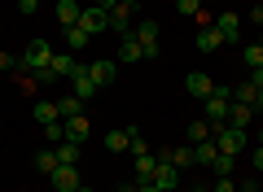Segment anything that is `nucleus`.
Listing matches in <instances>:
<instances>
[{"label":"nucleus","instance_id":"11","mask_svg":"<svg viewBox=\"0 0 263 192\" xmlns=\"http://www.w3.org/2000/svg\"><path fill=\"white\" fill-rule=\"evenodd\" d=\"M132 136H136V127L105 131V148H110V153H127V148H132Z\"/></svg>","mask_w":263,"mask_h":192},{"label":"nucleus","instance_id":"1","mask_svg":"<svg viewBox=\"0 0 263 192\" xmlns=\"http://www.w3.org/2000/svg\"><path fill=\"white\" fill-rule=\"evenodd\" d=\"M48 61H53V44L48 39H31L27 53L18 57V70H48Z\"/></svg>","mask_w":263,"mask_h":192},{"label":"nucleus","instance_id":"18","mask_svg":"<svg viewBox=\"0 0 263 192\" xmlns=\"http://www.w3.org/2000/svg\"><path fill=\"white\" fill-rule=\"evenodd\" d=\"M57 148V162L62 166H79V157H84V148L75 144V140H62V144H53Z\"/></svg>","mask_w":263,"mask_h":192},{"label":"nucleus","instance_id":"30","mask_svg":"<svg viewBox=\"0 0 263 192\" xmlns=\"http://www.w3.org/2000/svg\"><path fill=\"white\" fill-rule=\"evenodd\" d=\"M233 166H237V157H224V153H219V162L211 166V170H215V179H219V175H233Z\"/></svg>","mask_w":263,"mask_h":192},{"label":"nucleus","instance_id":"19","mask_svg":"<svg viewBox=\"0 0 263 192\" xmlns=\"http://www.w3.org/2000/svg\"><path fill=\"white\" fill-rule=\"evenodd\" d=\"M119 61H127V66H136V61H145V53H141V44H136V35H127V39H119Z\"/></svg>","mask_w":263,"mask_h":192},{"label":"nucleus","instance_id":"16","mask_svg":"<svg viewBox=\"0 0 263 192\" xmlns=\"http://www.w3.org/2000/svg\"><path fill=\"white\" fill-rule=\"evenodd\" d=\"M75 57L70 53H53V61H48V70H53V79H70V74H75Z\"/></svg>","mask_w":263,"mask_h":192},{"label":"nucleus","instance_id":"22","mask_svg":"<svg viewBox=\"0 0 263 192\" xmlns=\"http://www.w3.org/2000/svg\"><path fill=\"white\" fill-rule=\"evenodd\" d=\"M162 162H171L180 170V166H193V144H180V148H167L162 153Z\"/></svg>","mask_w":263,"mask_h":192},{"label":"nucleus","instance_id":"13","mask_svg":"<svg viewBox=\"0 0 263 192\" xmlns=\"http://www.w3.org/2000/svg\"><path fill=\"white\" fill-rule=\"evenodd\" d=\"M114 74H119V61H92V66H88V79H92L97 88L114 83Z\"/></svg>","mask_w":263,"mask_h":192},{"label":"nucleus","instance_id":"23","mask_svg":"<svg viewBox=\"0 0 263 192\" xmlns=\"http://www.w3.org/2000/svg\"><path fill=\"white\" fill-rule=\"evenodd\" d=\"M154 166H158V157H154L149 148H145V153H136V179H141V183H149Z\"/></svg>","mask_w":263,"mask_h":192},{"label":"nucleus","instance_id":"3","mask_svg":"<svg viewBox=\"0 0 263 192\" xmlns=\"http://www.w3.org/2000/svg\"><path fill=\"white\" fill-rule=\"evenodd\" d=\"M228 110H233V92L215 83V92L206 96V122H228Z\"/></svg>","mask_w":263,"mask_h":192},{"label":"nucleus","instance_id":"27","mask_svg":"<svg viewBox=\"0 0 263 192\" xmlns=\"http://www.w3.org/2000/svg\"><path fill=\"white\" fill-rule=\"evenodd\" d=\"M233 101H241V105H254V110H259V88H254V83H241V88L233 92Z\"/></svg>","mask_w":263,"mask_h":192},{"label":"nucleus","instance_id":"44","mask_svg":"<svg viewBox=\"0 0 263 192\" xmlns=\"http://www.w3.org/2000/svg\"><path fill=\"white\" fill-rule=\"evenodd\" d=\"M259 144H263V131H259Z\"/></svg>","mask_w":263,"mask_h":192},{"label":"nucleus","instance_id":"40","mask_svg":"<svg viewBox=\"0 0 263 192\" xmlns=\"http://www.w3.org/2000/svg\"><path fill=\"white\" fill-rule=\"evenodd\" d=\"M237 192H254V183H237Z\"/></svg>","mask_w":263,"mask_h":192},{"label":"nucleus","instance_id":"41","mask_svg":"<svg viewBox=\"0 0 263 192\" xmlns=\"http://www.w3.org/2000/svg\"><path fill=\"white\" fill-rule=\"evenodd\" d=\"M119 5H127V9H136V5H141V0H119Z\"/></svg>","mask_w":263,"mask_h":192},{"label":"nucleus","instance_id":"42","mask_svg":"<svg viewBox=\"0 0 263 192\" xmlns=\"http://www.w3.org/2000/svg\"><path fill=\"white\" fill-rule=\"evenodd\" d=\"M92 5H101V9H110V5H114V0H92Z\"/></svg>","mask_w":263,"mask_h":192},{"label":"nucleus","instance_id":"35","mask_svg":"<svg viewBox=\"0 0 263 192\" xmlns=\"http://www.w3.org/2000/svg\"><path fill=\"white\" fill-rule=\"evenodd\" d=\"M13 66H18V57H13V53H0V70H13Z\"/></svg>","mask_w":263,"mask_h":192},{"label":"nucleus","instance_id":"10","mask_svg":"<svg viewBox=\"0 0 263 192\" xmlns=\"http://www.w3.org/2000/svg\"><path fill=\"white\" fill-rule=\"evenodd\" d=\"M66 122V140H75V144H84L88 136H92V122H88V114H75V118H62Z\"/></svg>","mask_w":263,"mask_h":192},{"label":"nucleus","instance_id":"9","mask_svg":"<svg viewBox=\"0 0 263 192\" xmlns=\"http://www.w3.org/2000/svg\"><path fill=\"white\" fill-rule=\"evenodd\" d=\"M184 88H189V96H197V101H206L211 92H215V79H211V74H202V70H193L184 79Z\"/></svg>","mask_w":263,"mask_h":192},{"label":"nucleus","instance_id":"43","mask_svg":"<svg viewBox=\"0 0 263 192\" xmlns=\"http://www.w3.org/2000/svg\"><path fill=\"white\" fill-rule=\"evenodd\" d=\"M75 192H92V188H75Z\"/></svg>","mask_w":263,"mask_h":192},{"label":"nucleus","instance_id":"25","mask_svg":"<svg viewBox=\"0 0 263 192\" xmlns=\"http://www.w3.org/2000/svg\"><path fill=\"white\" fill-rule=\"evenodd\" d=\"M62 35H66V48H70V53H84L88 48V35L79 27H62Z\"/></svg>","mask_w":263,"mask_h":192},{"label":"nucleus","instance_id":"28","mask_svg":"<svg viewBox=\"0 0 263 192\" xmlns=\"http://www.w3.org/2000/svg\"><path fill=\"white\" fill-rule=\"evenodd\" d=\"M202 140H211V122H206V118L189 122V144H202Z\"/></svg>","mask_w":263,"mask_h":192},{"label":"nucleus","instance_id":"36","mask_svg":"<svg viewBox=\"0 0 263 192\" xmlns=\"http://www.w3.org/2000/svg\"><path fill=\"white\" fill-rule=\"evenodd\" d=\"M18 9H22V13H35V9H40V0H18Z\"/></svg>","mask_w":263,"mask_h":192},{"label":"nucleus","instance_id":"45","mask_svg":"<svg viewBox=\"0 0 263 192\" xmlns=\"http://www.w3.org/2000/svg\"><path fill=\"white\" fill-rule=\"evenodd\" d=\"M259 44H263V31H259Z\"/></svg>","mask_w":263,"mask_h":192},{"label":"nucleus","instance_id":"6","mask_svg":"<svg viewBox=\"0 0 263 192\" xmlns=\"http://www.w3.org/2000/svg\"><path fill=\"white\" fill-rule=\"evenodd\" d=\"M48 179H53L57 192H75V188H84V179H79V166H57Z\"/></svg>","mask_w":263,"mask_h":192},{"label":"nucleus","instance_id":"8","mask_svg":"<svg viewBox=\"0 0 263 192\" xmlns=\"http://www.w3.org/2000/svg\"><path fill=\"white\" fill-rule=\"evenodd\" d=\"M215 31L224 35V44H237V39H241V18H237L233 9L219 13V18H215Z\"/></svg>","mask_w":263,"mask_h":192},{"label":"nucleus","instance_id":"38","mask_svg":"<svg viewBox=\"0 0 263 192\" xmlns=\"http://www.w3.org/2000/svg\"><path fill=\"white\" fill-rule=\"evenodd\" d=\"M254 170H263V144L254 148Z\"/></svg>","mask_w":263,"mask_h":192},{"label":"nucleus","instance_id":"4","mask_svg":"<svg viewBox=\"0 0 263 192\" xmlns=\"http://www.w3.org/2000/svg\"><path fill=\"white\" fill-rule=\"evenodd\" d=\"M149 183H154L158 192H176V188H180V170H176L171 162H162V157H158V166H154Z\"/></svg>","mask_w":263,"mask_h":192},{"label":"nucleus","instance_id":"21","mask_svg":"<svg viewBox=\"0 0 263 192\" xmlns=\"http://www.w3.org/2000/svg\"><path fill=\"white\" fill-rule=\"evenodd\" d=\"M57 166H62V162H57V148H53V144H44V148L35 153V170H40V175H53Z\"/></svg>","mask_w":263,"mask_h":192},{"label":"nucleus","instance_id":"24","mask_svg":"<svg viewBox=\"0 0 263 192\" xmlns=\"http://www.w3.org/2000/svg\"><path fill=\"white\" fill-rule=\"evenodd\" d=\"M84 105H88V101H79L75 92H70V96H62V101H57V114H62V118H75V114H84Z\"/></svg>","mask_w":263,"mask_h":192},{"label":"nucleus","instance_id":"33","mask_svg":"<svg viewBox=\"0 0 263 192\" xmlns=\"http://www.w3.org/2000/svg\"><path fill=\"white\" fill-rule=\"evenodd\" d=\"M197 27H215V13H211L206 5H202V9H197Z\"/></svg>","mask_w":263,"mask_h":192},{"label":"nucleus","instance_id":"7","mask_svg":"<svg viewBox=\"0 0 263 192\" xmlns=\"http://www.w3.org/2000/svg\"><path fill=\"white\" fill-rule=\"evenodd\" d=\"M70 92H75L79 101H92V96H97V83L88 79V66H84V61H79L75 74H70Z\"/></svg>","mask_w":263,"mask_h":192},{"label":"nucleus","instance_id":"29","mask_svg":"<svg viewBox=\"0 0 263 192\" xmlns=\"http://www.w3.org/2000/svg\"><path fill=\"white\" fill-rule=\"evenodd\" d=\"M40 131H44V144H62V140H66V122L62 118L48 122V127H40Z\"/></svg>","mask_w":263,"mask_h":192},{"label":"nucleus","instance_id":"20","mask_svg":"<svg viewBox=\"0 0 263 192\" xmlns=\"http://www.w3.org/2000/svg\"><path fill=\"white\" fill-rule=\"evenodd\" d=\"M31 118L40 122V127H48V122H57L62 114H57V101H35V110H31Z\"/></svg>","mask_w":263,"mask_h":192},{"label":"nucleus","instance_id":"12","mask_svg":"<svg viewBox=\"0 0 263 192\" xmlns=\"http://www.w3.org/2000/svg\"><path fill=\"white\" fill-rule=\"evenodd\" d=\"M254 105H241V101H233V110H228V127H241V131H250V122H254Z\"/></svg>","mask_w":263,"mask_h":192},{"label":"nucleus","instance_id":"37","mask_svg":"<svg viewBox=\"0 0 263 192\" xmlns=\"http://www.w3.org/2000/svg\"><path fill=\"white\" fill-rule=\"evenodd\" d=\"M250 83H254V88L263 92V66H259V70H250Z\"/></svg>","mask_w":263,"mask_h":192},{"label":"nucleus","instance_id":"2","mask_svg":"<svg viewBox=\"0 0 263 192\" xmlns=\"http://www.w3.org/2000/svg\"><path fill=\"white\" fill-rule=\"evenodd\" d=\"M79 31H84L88 39L92 35H101V31H110V13L101 9V5H84V13H79V22H75Z\"/></svg>","mask_w":263,"mask_h":192},{"label":"nucleus","instance_id":"15","mask_svg":"<svg viewBox=\"0 0 263 192\" xmlns=\"http://www.w3.org/2000/svg\"><path fill=\"white\" fill-rule=\"evenodd\" d=\"M79 13H84V0H57V22L62 27H75Z\"/></svg>","mask_w":263,"mask_h":192},{"label":"nucleus","instance_id":"26","mask_svg":"<svg viewBox=\"0 0 263 192\" xmlns=\"http://www.w3.org/2000/svg\"><path fill=\"white\" fill-rule=\"evenodd\" d=\"M241 61L250 66V70H259V66H263V44H259V39H254V44H246V48H241Z\"/></svg>","mask_w":263,"mask_h":192},{"label":"nucleus","instance_id":"14","mask_svg":"<svg viewBox=\"0 0 263 192\" xmlns=\"http://www.w3.org/2000/svg\"><path fill=\"white\" fill-rule=\"evenodd\" d=\"M219 162V148H215V140H202V144H193V166H215Z\"/></svg>","mask_w":263,"mask_h":192},{"label":"nucleus","instance_id":"46","mask_svg":"<svg viewBox=\"0 0 263 192\" xmlns=\"http://www.w3.org/2000/svg\"><path fill=\"white\" fill-rule=\"evenodd\" d=\"M202 5H211V0H202Z\"/></svg>","mask_w":263,"mask_h":192},{"label":"nucleus","instance_id":"34","mask_svg":"<svg viewBox=\"0 0 263 192\" xmlns=\"http://www.w3.org/2000/svg\"><path fill=\"white\" fill-rule=\"evenodd\" d=\"M250 22H254L259 31H263V5H250Z\"/></svg>","mask_w":263,"mask_h":192},{"label":"nucleus","instance_id":"32","mask_svg":"<svg viewBox=\"0 0 263 192\" xmlns=\"http://www.w3.org/2000/svg\"><path fill=\"white\" fill-rule=\"evenodd\" d=\"M215 192H237V183H233V175H219V179H215Z\"/></svg>","mask_w":263,"mask_h":192},{"label":"nucleus","instance_id":"39","mask_svg":"<svg viewBox=\"0 0 263 192\" xmlns=\"http://www.w3.org/2000/svg\"><path fill=\"white\" fill-rule=\"evenodd\" d=\"M132 192H158V188H154V183H136Z\"/></svg>","mask_w":263,"mask_h":192},{"label":"nucleus","instance_id":"31","mask_svg":"<svg viewBox=\"0 0 263 192\" xmlns=\"http://www.w3.org/2000/svg\"><path fill=\"white\" fill-rule=\"evenodd\" d=\"M176 9L189 13V18H197V9H202V0H176Z\"/></svg>","mask_w":263,"mask_h":192},{"label":"nucleus","instance_id":"17","mask_svg":"<svg viewBox=\"0 0 263 192\" xmlns=\"http://www.w3.org/2000/svg\"><path fill=\"white\" fill-rule=\"evenodd\" d=\"M197 48H202V53H219V48H224V35H219L215 27H202L197 31Z\"/></svg>","mask_w":263,"mask_h":192},{"label":"nucleus","instance_id":"5","mask_svg":"<svg viewBox=\"0 0 263 192\" xmlns=\"http://www.w3.org/2000/svg\"><path fill=\"white\" fill-rule=\"evenodd\" d=\"M132 35H136V44H141L145 61H154V57H158V22H141Z\"/></svg>","mask_w":263,"mask_h":192}]
</instances>
